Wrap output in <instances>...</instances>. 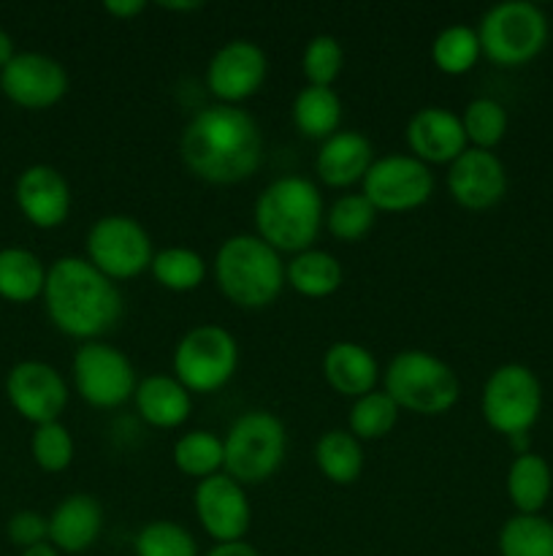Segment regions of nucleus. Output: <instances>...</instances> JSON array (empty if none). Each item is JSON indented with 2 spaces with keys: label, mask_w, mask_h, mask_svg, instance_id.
<instances>
[{
  "label": "nucleus",
  "mask_w": 553,
  "mask_h": 556,
  "mask_svg": "<svg viewBox=\"0 0 553 556\" xmlns=\"http://www.w3.org/2000/svg\"><path fill=\"white\" fill-rule=\"evenodd\" d=\"M14 199L25 220L36 228H57L68 220L70 185L57 168L47 163L27 166L20 174Z\"/></svg>",
  "instance_id": "6ab92c4d"
},
{
  "label": "nucleus",
  "mask_w": 553,
  "mask_h": 556,
  "mask_svg": "<svg viewBox=\"0 0 553 556\" xmlns=\"http://www.w3.org/2000/svg\"><path fill=\"white\" fill-rule=\"evenodd\" d=\"M85 248V258L117 286L150 271L155 258L150 231L130 215H106L92 223Z\"/></svg>",
  "instance_id": "9d476101"
},
{
  "label": "nucleus",
  "mask_w": 553,
  "mask_h": 556,
  "mask_svg": "<svg viewBox=\"0 0 553 556\" xmlns=\"http://www.w3.org/2000/svg\"><path fill=\"white\" fill-rule=\"evenodd\" d=\"M345 271L339 258L329 250L309 248L285 264V286L304 299H329L342 288Z\"/></svg>",
  "instance_id": "393cba45"
},
{
  "label": "nucleus",
  "mask_w": 553,
  "mask_h": 556,
  "mask_svg": "<svg viewBox=\"0 0 553 556\" xmlns=\"http://www.w3.org/2000/svg\"><path fill=\"white\" fill-rule=\"evenodd\" d=\"M171 459L182 476L204 481V478L222 472L226 451H222V440L209 429H190L173 443Z\"/></svg>",
  "instance_id": "c756f323"
},
{
  "label": "nucleus",
  "mask_w": 553,
  "mask_h": 556,
  "mask_svg": "<svg viewBox=\"0 0 553 556\" xmlns=\"http://www.w3.org/2000/svg\"><path fill=\"white\" fill-rule=\"evenodd\" d=\"M206 556H260L258 548L249 546V543L239 541V543H217Z\"/></svg>",
  "instance_id": "a19ab883"
},
{
  "label": "nucleus",
  "mask_w": 553,
  "mask_h": 556,
  "mask_svg": "<svg viewBox=\"0 0 553 556\" xmlns=\"http://www.w3.org/2000/svg\"><path fill=\"white\" fill-rule=\"evenodd\" d=\"M266 74H269V58L263 49L249 38H233L211 54L204 81L217 103L239 106L263 87Z\"/></svg>",
  "instance_id": "ddd939ff"
},
{
  "label": "nucleus",
  "mask_w": 553,
  "mask_h": 556,
  "mask_svg": "<svg viewBox=\"0 0 553 556\" xmlns=\"http://www.w3.org/2000/svg\"><path fill=\"white\" fill-rule=\"evenodd\" d=\"M43 286H47V266L36 253L25 248L0 250V296L5 302H33L43 296Z\"/></svg>",
  "instance_id": "bb28decb"
},
{
  "label": "nucleus",
  "mask_w": 553,
  "mask_h": 556,
  "mask_svg": "<svg viewBox=\"0 0 553 556\" xmlns=\"http://www.w3.org/2000/svg\"><path fill=\"white\" fill-rule=\"evenodd\" d=\"M504 486H507V497L513 503L515 514H542L553 492L551 465L535 451L518 454L510 462Z\"/></svg>",
  "instance_id": "b1692460"
},
{
  "label": "nucleus",
  "mask_w": 553,
  "mask_h": 556,
  "mask_svg": "<svg viewBox=\"0 0 553 556\" xmlns=\"http://www.w3.org/2000/svg\"><path fill=\"white\" fill-rule=\"evenodd\" d=\"M410 155L426 166H450L466 150V134L459 114L442 106H423L404 128Z\"/></svg>",
  "instance_id": "a211bd4d"
},
{
  "label": "nucleus",
  "mask_w": 553,
  "mask_h": 556,
  "mask_svg": "<svg viewBox=\"0 0 553 556\" xmlns=\"http://www.w3.org/2000/svg\"><path fill=\"white\" fill-rule=\"evenodd\" d=\"M293 125L298 128V134H304L307 139L325 141L329 136H334L342 125V101L336 96L334 87H312L307 85L296 98H293L291 106Z\"/></svg>",
  "instance_id": "a878e982"
},
{
  "label": "nucleus",
  "mask_w": 553,
  "mask_h": 556,
  "mask_svg": "<svg viewBox=\"0 0 553 556\" xmlns=\"http://www.w3.org/2000/svg\"><path fill=\"white\" fill-rule=\"evenodd\" d=\"M195 519L215 543H239L253 525V505L239 481L226 472L198 481L193 494Z\"/></svg>",
  "instance_id": "4468645a"
},
{
  "label": "nucleus",
  "mask_w": 553,
  "mask_h": 556,
  "mask_svg": "<svg viewBox=\"0 0 553 556\" xmlns=\"http://www.w3.org/2000/svg\"><path fill=\"white\" fill-rule=\"evenodd\" d=\"M361 185V193L374 210L399 215L417 210L432 199L434 174L426 163L412 155H385L369 166Z\"/></svg>",
  "instance_id": "f8f14e48"
},
{
  "label": "nucleus",
  "mask_w": 553,
  "mask_h": 556,
  "mask_svg": "<svg viewBox=\"0 0 553 556\" xmlns=\"http://www.w3.org/2000/svg\"><path fill=\"white\" fill-rule=\"evenodd\" d=\"M136 556H198V543L188 527L157 519L141 527L133 538Z\"/></svg>",
  "instance_id": "c9c22d12"
},
{
  "label": "nucleus",
  "mask_w": 553,
  "mask_h": 556,
  "mask_svg": "<svg viewBox=\"0 0 553 556\" xmlns=\"http://www.w3.org/2000/svg\"><path fill=\"white\" fill-rule=\"evenodd\" d=\"M499 556H553V521L542 514H515L499 530Z\"/></svg>",
  "instance_id": "7c9ffc66"
},
{
  "label": "nucleus",
  "mask_w": 553,
  "mask_h": 556,
  "mask_svg": "<svg viewBox=\"0 0 553 556\" xmlns=\"http://www.w3.org/2000/svg\"><path fill=\"white\" fill-rule=\"evenodd\" d=\"M314 465L336 486H350L363 472V445L347 429H329L314 443Z\"/></svg>",
  "instance_id": "cd10ccee"
},
{
  "label": "nucleus",
  "mask_w": 553,
  "mask_h": 556,
  "mask_svg": "<svg viewBox=\"0 0 553 556\" xmlns=\"http://www.w3.org/2000/svg\"><path fill=\"white\" fill-rule=\"evenodd\" d=\"M480 38L470 25H450L432 41V63L448 76H464L480 60Z\"/></svg>",
  "instance_id": "2f4dec72"
},
{
  "label": "nucleus",
  "mask_w": 553,
  "mask_h": 556,
  "mask_svg": "<svg viewBox=\"0 0 553 556\" xmlns=\"http://www.w3.org/2000/svg\"><path fill=\"white\" fill-rule=\"evenodd\" d=\"M43 304L54 329L81 342L101 340L125 315L117 282L81 255H63L49 266Z\"/></svg>",
  "instance_id": "f03ea898"
},
{
  "label": "nucleus",
  "mask_w": 553,
  "mask_h": 556,
  "mask_svg": "<svg viewBox=\"0 0 553 556\" xmlns=\"http://www.w3.org/2000/svg\"><path fill=\"white\" fill-rule=\"evenodd\" d=\"M74 386L81 400L98 410H114L136 394V369L119 348L103 340L81 342L70 364Z\"/></svg>",
  "instance_id": "9b49d317"
},
{
  "label": "nucleus",
  "mask_w": 553,
  "mask_h": 556,
  "mask_svg": "<svg viewBox=\"0 0 553 556\" xmlns=\"http://www.w3.org/2000/svg\"><path fill=\"white\" fill-rule=\"evenodd\" d=\"M461 125H464L466 144L475 147V150H488L493 152V147L504 139L507 134V109L497 101V98H472L464 106V112L459 114Z\"/></svg>",
  "instance_id": "72a5a7b5"
},
{
  "label": "nucleus",
  "mask_w": 553,
  "mask_h": 556,
  "mask_svg": "<svg viewBox=\"0 0 553 556\" xmlns=\"http://www.w3.org/2000/svg\"><path fill=\"white\" fill-rule=\"evenodd\" d=\"M103 532V508L92 494H68L49 516V543L60 554H81Z\"/></svg>",
  "instance_id": "412c9836"
},
{
  "label": "nucleus",
  "mask_w": 553,
  "mask_h": 556,
  "mask_svg": "<svg viewBox=\"0 0 553 556\" xmlns=\"http://www.w3.org/2000/svg\"><path fill=\"white\" fill-rule=\"evenodd\" d=\"M377 220V210L369 204L363 193H347L331 204L329 215H325V228L336 242H361Z\"/></svg>",
  "instance_id": "f704fd0d"
},
{
  "label": "nucleus",
  "mask_w": 553,
  "mask_h": 556,
  "mask_svg": "<svg viewBox=\"0 0 553 556\" xmlns=\"http://www.w3.org/2000/svg\"><path fill=\"white\" fill-rule=\"evenodd\" d=\"M383 391L399 410L415 416H445L461 396V383L448 362L428 351H401L383 375Z\"/></svg>",
  "instance_id": "39448f33"
},
{
  "label": "nucleus",
  "mask_w": 553,
  "mask_h": 556,
  "mask_svg": "<svg viewBox=\"0 0 553 556\" xmlns=\"http://www.w3.org/2000/svg\"><path fill=\"white\" fill-rule=\"evenodd\" d=\"M255 233L276 253H304L318 239L325 220L323 195L307 177H280L260 190L255 201Z\"/></svg>",
  "instance_id": "7ed1b4c3"
},
{
  "label": "nucleus",
  "mask_w": 553,
  "mask_h": 556,
  "mask_svg": "<svg viewBox=\"0 0 553 556\" xmlns=\"http://www.w3.org/2000/svg\"><path fill=\"white\" fill-rule=\"evenodd\" d=\"M5 532H9V541L25 552L49 541V516H41L38 510H16Z\"/></svg>",
  "instance_id": "58836bf2"
},
{
  "label": "nucleus",
  "mask_w": 553,
  "mask_h": 556,
  "mask_svg": "<svg viewBox=\"0 0 553 556\" xmlns=\"http://www.w3.org/2000/svg\"><path fill=\"white\" fill-rule=\"evenodd\" d=\"M133 402L152 429H179L193 413V394L173 375H146L136 386Z\"/></svg>",
  "instance_id": "5701e85b"
},
{
  "label": "nucleus",
  "mask_w": 553,
  "mask_h": 556,
  "mask_svg": "<svg viewBox=\"0 0 553 556\" xmlns=\"http://www.w3.org/2000/svg\"><path fill=\"white\" fill-rule=\"evenodd\" d=\"M374 163L372 141L358 130H336L325 141H320V150L314 155V174L329 188H350L363 182L369 166Z\"/></svg>",
  "instance_id": "aec40b11"
},
{
  "label": "nucleus",
  "mask_w": 553,
  "mask_h": 556,
  "mask_svg": "<svg viewBox=\"0 0 553 556\" xmlns=\"http://www.w3.org/2000/svg\"><path fill=\"white\" fill-rule=\"evenodd\" d=\"M215 282L222 296L242 309H266L285 288V264L258 233H233L217 248Z\"/></svg>",
  "instance_id": "20e7f679"
},
{
  "label": "nucleus",
  "mask_w": 553,
  "mask_h": 556,
  "mask_svg": "<svg viewBox=\"0 0 553 556\" xmlns=\"http://www.w3.org/2000/svg\"><path fill=\"white\" fill-rule=\"evenodd\" d=\"M222 472L242 486L266 483L276 476L287 454L285 424L269 410H247L222 438Z\"/></svg>",
  "instance_id": "423d86ee"
},
{
  "label": "nucleus",
  "mask_w": 553,
  "mask_h": 556,
  "mask_svg": "<svg viewBox=\"0 0 553 556\" xmlns=\"http://www.w3.org/2000/svg\"><path fill=\"white\" fill-rule=\"evenodd\" d=\"M5 396L25 421L41 427L60 421L68 405V386L52 364L27 358L11 367L5 378Z\"/></svg>",
  "instance_id": "2eb2a0df"
},
{
  "label": "nucleus",
  "mask_w": 553,
  "mask_h": 556,
  "mask_svg": "<svg viewBox=\"0 0 553 556\" xmlns=\"http://www.w3.org/2000/svg\"><path fill=\"white\" fill-rule=\"evenodd\" d=\"M448 190L464 210H491L507 193V168L497 152L466 147L448 166Z\"/></svg>",
  "instance_id": "f3484780"
},
{
  "label": "nucleus",
  "mask_w": 553,
  "mask_h": 556,
  "mask_svg": "<svg viewBox=\"0 0 553 556\" xmlns=\"http://www.w3.org/2000/svg\"><path fill=\"white\" fill-rule=\"evenodd\" d=\"M22 556H60V552L47 541V543H38V546H33V548H25Z\"/></svg>",
  "instance_id": "c03bdc74"
},
{
  "label": "nucleus",
  "mask_w": 553,
  "mask_h": 556,
  "mask_svg": "<svg viewBox=\"0 0 553 556\" xmlns=\"http://www.w3.org/2000/svg\"><path fill=\"white\" fill-rule=\"evenodd\" d=\"M345 52H342L339 38L331 33H318L307 41L301 54V71L307 76V85L331 87L342 74Z\"/></svg>",
  "instance_id": "e433bc0d"
},
{
  "label": "nucleus",
  "mask_w": 553,
  "mask_h": 556,
  "mask_svg": "<svg viewBox=\"0 0 553 556\" xmlns=\"http://www.w3.org/2000/svg\"><path fill=\"white\" fill-rule=\"evenodd\" d=\"M477 38L483 58L499 68H518L545 49L548 16L529 0H504L483 14Z\"/></svg>",
  "instance_id": "0eeeda50"
},
{
  "label": "nucleus",
  "mask_w": 553,
  "mask_h": 556,
  "mask_svg": "<svg viewBox=\"0 0 553 556\" xmlns=\"http://www.w3.org/2000/svg\"><path fill=\"white\" fill-rule=\"evenodd\" d=\"M0 90L11 103L22 109H52L68 92V71L63 63L41 52L14 54L9 65L0 71Z\"/></svg>",
  "instance_id": "dca6fc26"
},
{
  "label": "nucleus",
  "mask_w": 553,
  "mask_h": 556,
  "mask_svg": "<svg viewBox=\"0 0 553 556\" xmlns=\"http://www.w3.org/2000/svg\"><path fill=\"white\" fill-rule=\"evenodd\" d=\"M323 378L336 394L358 400V396L377 391L380 364L374 353L366 345H361V342L339 340L325 351Z\"/></svg>",
  "instance_id": "4be33fe9"
},
{
  "label": "nucleus",
  "mask_w": 553,
  "mask_h": 556,
  "mask_svg": "<svg viewBox=\"0 0 553 556\" xmlns=\"http://www.w3.org/2000/svg\"><path fill=\"white\" fill-rule=\"evenodd\" d=\"M160 5L163 11H198V9H204V3H201V0H160Z\"/></svg>",
  "instance_id": "79ce46f5"
},
{
  "label": "nucleus",
  "mask_w": 553,
  "mask_h": 556,
  "mask_svg": "<svg viewBox=\"0 0 553 556\" xmlns=\"http://www.w3.org/2000/svg\"><path fill=\"white\" fill-rule=\"evenodd\" d=\"M179 155L201 182L236 185L263 163V134L244 109L211 103L188 119L179 136Z\"/></svg>",
  "instance_id": "f257e3e1"
},
{
  "label": "nucleus",
  "mask_w": 553,
  "mask_h": 556,
  "mask_svg": "<svg viewBox=\"0 0 553 556\" xmlns=\"http://www.w3.org/2000/svg\"><path fill=\"white\" fill-rule=\"evenodd\" d=\"M480 413L507 440L524 438L542 413V386L526 364H502L483 383Z\"/></svg>",
  "instance_id": "1a4fd4ad"
},
{
  "label": "nucleus",
  "mask_w": 553,
  "mask_h": 556,
  "mask_svg": "<svg viewBox=\"0 0 553 556\" xmlns=\"http://www.w3.org/2000/svg\"><path fill=\"white\" fill-rule=\"evenodd\" d=\"M399 413L401 410L396 407V402L383 389H377L372 394L352 400L350 416H347V432L361 440V443L383 440L385 434L394 432Z\"/></svg>",
  "instance_id": "473e14b6"
},
{
  "label": "nucleus",
  "mask_w": 553,
  "mask_h": 556,
  "mask_svg": "<svg viewBox=\"0 0 553 556\" xmlns=\"http://www.w3.org/2000/svg\"><path fill=\"white\" fill-rule=\"evenodd\" d=\"M173 378L190 394L226 389L239 367V342L226 326L198 324L182 334L171 356Z\"/></svg>",
  "instance_id": "6e6552de"
},
{
  "label": "nucleus",
  "mask_w": 553,
  "mask_h": 556,
  "mask_svg": "<svg viewBox=\"0 0 553 556\" xmlns=\"http://www.w3.org/2000/svg\"><path fill=\"white\" fill-rule=\"evenodd\" d=\"M14 41H11V36L9 33L3 30V27H0V71L5 68V65L11 63V60H14Z\"/></svg>",
  "instance_id": "37998d69"
},
{
  "label": "nucleus",
  "mask_w": 553,
  "mask_h": 556,
  "mask_svg": "<svg viewBox=\"0 0 553 556\" xmlns=\"http://www.w3.org/2000/svg\"><path fill=\"white\" fill-rule=\"evenodd\" d=\"M150 275L166 291L190 293L204 286L206 275H209V266H206V258L198 250L173 244V248L157 250L155 258H152Z\"/></svg>",
  "instance_id": "c85d7f7f"
},
{
  "label": "nucleus",
  "mask_w": 553,
  "mask_h": 556,
  "mask_svg": "<svg viewBox=\"0 0 553 556\" xmlns=\"http://www.w3.org/2000/svg\"><path fill=\"white\" fill-rule=\"evenodd\" d=\"M146 9L144 0H106L103 3V11L112 16H117V20H133V16H139L141 11Z\"/></svg>",
  "instance_id": "ea45409f"
},
{
  "label": "nucleus",
  "mask_w": 553,
  "mask_h": 556,
  "mask_svg": "<svg viewBox=\"0 0 553 556\" xmlns=\"http://www.w3.org/2000/svg\"><path fill=\"white\" fill-rule=\"evenodd\" d=\"M30 454L33 462H36L43 472L68 470L76 454V445L68 427H63L60 421L36 427V432H33L30 438Z\"/></svg>",
  "instance_id": "4c0bfd02"
}]
</instances>
